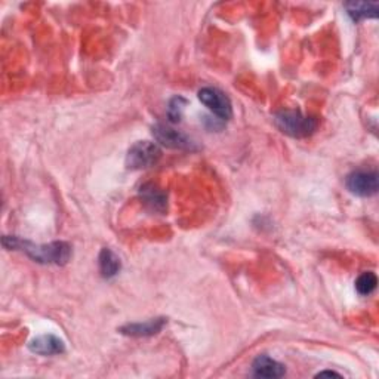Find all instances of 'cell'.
<instances>
[{
	"label": "cell",
	"mask_w": 379,
	"mask_h": 379,
	"mask_svg": "<svg viewBox=\"0 0 379 379\" xmlns=\"http://www.w3.org/2000/svg\"><path fill=\"white\" fill-rule=\"evenodd\" d=\"M3 246L6 249L23 251L33 261L45 265H65L71 257V246L65 242H52L49 244H34L18 237L5 236Z\"/></svg>",
	"instance_id": "6da1fadb"
},
{
	"label": "cell",
	"mask_w": 379,
	"mask_h": 379,
	"mask_svg": "<svg viewBox=\"0 0 379 379\" xmlns=\"http://www.w3.org/2000/svg\"><path fill=\"white\" fill-rule=\"evenodd\" d=\"M276 126L289 137L306 138L316 132L319 122L311 116H304L295 110H282L274 116Z\"/></svg>",
	"instance_id": "7a4b0ae2"
},
{
	"label": "cell",
	"mask_w": 379,
	"mask_h": 379,
	"mask_svg": "<svg viewBox=\"0 0 379 379\" xmlns=\"http://www.w3.org/2000/svg\"><path fill=\"white\" fill-rule=\"evenodd\" d=\"M160 157H162V150L157 144L150 141H139L132 146L126 156V166L132 170L147 169L154 166Z\"/></svg>",
	"instance_id": "3957f363"
},
{
	"label": "cell",
	"mask_w": 379,
	"mask_h": 379,
	"mask_svg": "<svg viewBox=\"0 0 379 379\" xmlns=\"http://www.w3.org/2000/svg\"><path fill=\"white\" fill-rule=\"evenodd\" d=\"M198 100L221 120H230L233 116V106L230 98L216 88H203L198 91Z\"/></svg>",
	"instance_id": "277c9868"
},
{
	"label": "cell",
	"mask_w": 379,
	"mask_h": 379,
	"mask_svg": "<svg viewBox=\"0 0 379 379\" xmlns=\"http://www.w3.org/2000/svg\"><path fill=\"white\" fill-rule=\"evenodd\" d=\"M347 188L358 197H371L378 193L379 181L376 170H356L347 176Z\"/></svg>",
	"instance_id": "5b68a950"
},
{
	"label": "cell",
	"mask_w": 379,
	"mask_h": 379,
	"mask_svg": "<svg viewBox=\"0 0 379 379\" xmlns=\"http://www.w3.org/2000/svg\"><path fill=\"white\" fill-rule=\"evenodd\" d=\"M153 135L159 144H162L168 148H175V150H194L196 148L192 138L183 134V132L175 130L170 126L163 125V123H157L156 126H153Z\"/></svg>",
	"instance_id": "8992f818"
},
{
	"label": "cell",
	"mask_w": 379,
	"mask_h": 379,
	"mask_svg": "<svg viewBox=\"0 0 379 379\" xmlns=\"http://www.w3.org/2000/svg\"><path fill=\"white\" fill-rule=\"evenodd\" d=\"M28 348H30V352L41 356H55V354H62L65 352L64 343L55 335L37 336L30 341Z\"/></svg>",
	"instance_id": "52a82bcc"
},
{
	"label": "cell",
	"mask_w": 379,
	"mask_h": 379,
	"mask_svg": "<svg viewBox=\"0 0 379 379\" xmlns=\"http://www.w3.org/2000/svg\"><path fill=\"white\" fill-rule=\"evenodd\" d=\"M166 325V319H151L144 321V323H129L122 326L119 330L120 334L128 336H151L159 334Z\"/></svg>",
	"instance_id": "ba28073f"
},
{
	"label": "cell",
	"mask_w": 379,
	"mask_h": 379,
	"mask_svg": "<svg viewBox=\"0 0 379 379\" xmlns=\"http://www.w3.org/2000/svg\"><path fill=\"white\" fill-rule=\"evenodd\" d=\"M252 372L255 376L258 378H282L286 374V369L284 366L276 360H273L268 356H260L255 358V362L252 365Z\"/></svg>",
	"instance_id": "9c48e42d"
},
{
	"label": "cell",
	"mask_w": 379,
	"mask_h": 379,
	"mask_svg": "<svg viewBox=\"0 0 379 379\" xmlns=\"http://www.w3.org/2000/svg\"><path fill=\"white\" fill-rule=\"evenodd\" d=\"M347 14L353 21L358 23L363 20H371L378 16V2H349L344 5Z\"/></svg>",
	"instance_id": "30bf717a"
},
{
	"label": "cell",
	"mask_w": 379,
	"mask_h": 379,
	"mask_svg": "<svg viewBox=\"0 0 379 379\" xmlns=\"http://www.w3.org/2000/svg\"><path fill=\"white\" fill-rule=\"evenodd\" d=\"M98 262H100L101 276L104 279H113L115 276H117L122 268L120 258L111 249H107V248H104L101 251Z\"/></svg>",
	"instance_id": "8fae6325"
},
{
	"label": "cell",
	"mask_w": 379,
	"mask_h": 379,
	"mask_svg": "<svg viewBox=\"0 0 379 379\" xmlns=\"http://www.w3.org/2000/svg\"><path fill=\"white\" fill-rule=\"evenodd\" d=\"M141 194H142V198H144L146 205L150 206L151 209L159 212L165 211L166 197L162 192H159L157 188H154L153 185H144L141 188Z\"/></svg>",
	"instance_id": "7c38bea8"
},
{
	"label": "cell",
	"mask_w": 379,
	"mask_h": 379,
	"mask_svg": "<svg viewBox=\"0 0 379 379\" xmlns=\"http://www.w3.org/2000/svg\"><path fill=\"white\" fill-rule=\"evenodd\" d=\"M378 279L376 274L372 271H366L363 274H360L358 279L356 280V290L360 293V295H371V293L376 289Z\"/></svg>",
	"instance_id": "4fadbf2b"
},
{
	"label": "cell",
	"mask_w": 379,
	"mask_h": 379,
	"mask_svg": "<svg viewBox=\"0 0 379 379\" xmlns=\"http://www.w3.org/2000/svg\"><path fill=\"white\" fill-rule=\"evenodd\" d=\"M187 106V101L183 97H175L172 101L169 102L168 107V117L172 123H178L183 117L184 107Z\"/></svg>",
	"instance_id": "5bb4252c"
},
{
	"label": "cell",
	"mask_w": 379,
	"mask_h": 379,
	"mask_svg": "<svg viewBox=\"0 0 379 379\" xmlns=\"http://www.w3.org/2000/svg\"><path fill=\"white\" fill-rule=\"evenodd\" d=\"M323 376H341V375L336 372H320L317 375V378H323Z\"/></svg>",
	"instance_id": "9a60e30c"
}]
</instances>
